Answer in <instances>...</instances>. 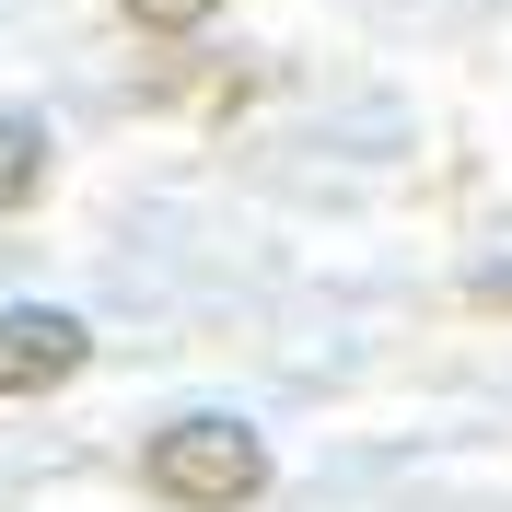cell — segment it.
I'll return each mask as SVG.
<instances>
[{"label":"cell","instance_id":"6da1fadb","mask_svg":"<svg viewBox=\"0 0 512 512\" xmlns=\"http://www.w3.org/2000/svg\"><path fill=\"white\" fill-rule=\"evenodd\" d=\"M140 478L175 512H245L256 489H268V443H256L245 419H175V431H152Z\"/></svg>","mask_w":512,"mask_h":512},{"label":"cell","instance_id":"7a4b0ae2","mask_svg":"<svg viewBox=\"0 0 512 512\" xmlns=\"http://www.w3.org/2000/svg\"><path fill=\"white\" fill-rule=\"evenodd\" d=\"M94 361V338L70 315H47V303H12L0 315V396H47V384H70Z\"/></svg>","mask_w":512,"mask_h":512},{"label":"cell","instance_id":"3957f363","mask_svg":"<svg viewBox=\"0 0 512 512\" xmlns=\"http://www.w3.org/2000/svg\"><path fill=\"white\" fill-rule=\"evenodd\" d=\"M47 152H59V140H47V117H0V222L47 198Z\"/></svg>","mask_w":512,"mask_h":512},{"label":"cell","instance_id":"277c9868","mask_svg":"<svg viewBox=\"0 0 512 512\" xmlns=\"http://www.w3.org/2000/svg\"><path fill=\"white\" fill-rule=\"evenodd\" d=\"M117 12H128L140 35H198L210 12H222V0H117Z\"/></svg>","mask_w":512,"mask_h":512}]
</instances>
